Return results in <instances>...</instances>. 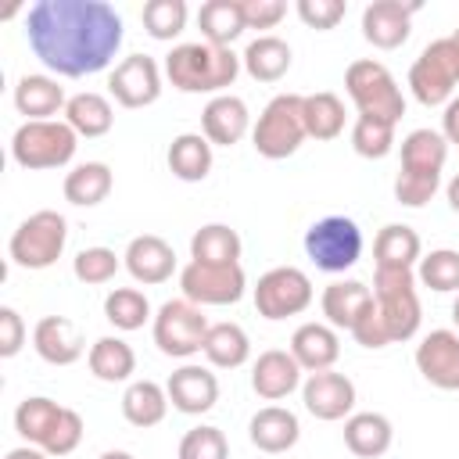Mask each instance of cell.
Segmentation results:
<instances>
[{"label":"cell","mask_w":459,"mask_h":459,"mask_svg":"<svg viewBox=\"0 0 459 459\" xmlns=\"http://www.w3.org/2000/svg\"><path fill=\"white\" fill-rule=\"evenodd\" d=\"M25 39L54 75L82 79L111 68L126 25L108 0H36L25 14Z\"/></svg>","instance_id":"obj_1"},{"label":"cell","mask_w":459,"mask_h":459,"mask_svg":"<svg viewBox=\"0 0 459 459\" xmlns=\"http://www.w3.org/2000/svg\"><path fill=\"white\" fill-rule=\"evenodd\" d=\"M240 54L233 47H215V43H179L165 54V79L179 93H226L237 75H240Z\"/></svg>","instance_id":"obj_2"},{"label":"cell","mask_w":459,"mask_h":459,"mask_svg":"<svg viewBox=\"0 0 459 459\" xmlns=\"http://www.w3.org/2000/svg\"><path fill=\"white\" fill-rule=\"evenodd\" d=\"M75 147H79V136L65 118L22 122L11 136V158L18 169H29V172L68 165L75 158Z\"/></svg>","instance_id":"obj_3"},{"label":"cell","mask_w":459,"mask_h":459,"mask_svg":"<svg viewBox=\"0 0 459 459\" xmlns=\"http://www.w3.org/2000/svg\"><path fill=\"white\" fill-rule=\"evenodd\" d=\"M344 90H348L355 111L366 118H384V122L398 126L405 115V97H402L398 79L387 72V65H380L373 57H359L348 65Z\"/></svg>","instance_id":"obj_4"},{"label":"cell","mask_w":459,"mask_h":459,"mask_svg":"<svg viewBox=\"0 0 459 459\" xmlns=\"http://www.w3.org/2000/svg\"><path fill=\"white\" fill-rule=\"evenodd\" d=\"M373 305L391 333V344L416 337L423 319L416 269H373Z\"/></svg>","instance_id":"obj_5"},{"label":"cell","mask_w":459,"mask_h":459,"mask_svg":"<svg viewBox=\"0 0 459 459\" xmlns=\"http://www.w3.org/2000/svg\"><path fill=\"white\" fill-rule=\"evenodd\" d=\"M301 100H305L301 93H276V97L262 108L258 122L251 126V143H255V151H258L262 158H269V161L290 158V154L308 140Z\"/></svg>","instance_id":"obj_6"},{"label":"cell","mask_w":459,"mask_h":459,"mask_svg":"<svg viewBox=\"0 0 459 459\" xmlns=\"http://www.w3.org/2000/svg\"><path fill=\"white\" fill-rule=\"evenodd\" d=\"M65 244H68V222H65V215L54 212V208H39V212H32L29 219L18 222V230L11 233L7 255H11V262L18 269L39 273V269H50L61 258Z\"/></svg>","instance_id":"obj_7"},{"label":"cell","mask_w":459,"mask_h":459,"mask_svg":"<svg viewBox=\"0 0 459 459\" xmlns=\"http://www.w3.org/2000/svg\"><path fill=\"white\" fill-rule=\"evenodd\" d=\"M459 86V50L452 36H441L420 50L409 68V90L423 108H445Z\"/></svg>","instance_id":"obj_8"},{"label":"cell","mask_w":459,"mask_h":459,"mask_svg":"<svg viewBox=\"0 0 459 459\" xmlns=\"http://www.w3.org/2000/svg\"><path fill=\"white\" fill-rule=\"evenodd\" d=\"M305 255L323 273H344L362 258V230L348 215H323L305 230Z\"/></svg>","instance_id":"obj_9"},{"label":"cell","mask_w":459,"mask_h":459,"mask_svg":"<svg viewBox=\"0 0 459 459\" xmlns=\"http://www.w3.org/2000/svg\"><path fill=\"white\" fill-rule=\"evenodd\" d=\"M208 316L201 312V305L186 301V298H172L165 301L154 319H151V333L161 355L169 359H190L204 348V333H208Z\"/></svg>","instance_id":"obj_10"},{"label":"cell","mask_w":459,"mask_h":459,"mask_svg":"<svg viewBox=\"0 0 459 459\" xmlns=\"http://www.w3.org/2000/svg\"><path fill=\"white\" fill-rule=\"evenodd\" d=\"M316 298V287L308 280L305 269L298 265H276L269 273L258 276L255 283V308L262 319H287V316H301Z\"/></svg>","instance_id":"obj_11"},{"label":"cell","mask_w":459,"mask_h":459,"mask_svg":"<svg viewBox=\"0 0 459 459\" xmlns=\"http://www.w3.org/2000/svg\"><path fill=\"white\" fill-rule=\"evenodd\" d=\"M179 290L194 305H237L247 290V276L240 265H201L186 262L179 269Z\"/></svg>","instance_id":"obj_12"},{"label":"cell","mask_w":459,"mask_h":459,"mask_svg":"<svg viewBox=\"0 0 459 459\" xmlns=\"http://www.w3.org/2000/svg\"><path fill=\"white\" fill-rule=\"evenodd\" d=\"M161 75L165 72L151 54H129L108 72V93L129 111L151 108L161 97Z\"/></svg>","instance_id":"obj_13"},{"label":"cell","mask_w":459,"mask_h":459,"mask_svg":"<svg viewBox=\"0 0 459 459\" xmlns=\"http://www.w3.org/2000/svg\"><path fill=\"white\" fill-rule=\"evenodd\" d=\"M301 402L305 409L323 420V423H333V420H348L351 409H355V384L337 373V369H323V373H308L301 380Z\"/></svg>","instance_id":"obj_14"},{"label":"cell","mask_w":459,"mask_h":459,"mask_svg":"<svg viewBox=\"0 0 459 459\" xmlns=\"http://www.w3.org/2000/svg\"><path fill=\"white\" fill-rule=\"evenodd\" d=\"M420 11V0H373L362 11V39L377 50H398L412 32V14Z\"/></svg>","instance_id":"obj_15"},{"label":"cell","mask_w":459,"mask_h":459,"mask_svg":"<svg viewBox=\"0 0 459 459\" xmlns=\"http://www.w3.org/2000/svg\"><path fill=\"white\" fill-rule=\"evenodd\" d=\"M416 369L437 391H459V333L430 330L416 344Z\"/></svg>","instance_id":"obj_16"},{"label":"cell","mask_w":459,"mask_h":459,"mask_svg":"<svg viewBox=\"0 0 459 459\" xmlns=\"http://www.w3.org/2000/svg\"><path fill=\"white\" fill-rule=\"evenodd\" d=\"M165 391H169V402H172L176 412H183V416H201V412L215 409V402H219V377H215L208 366L183 362V366L165 380Z\"/></svg>","instance_id":"obj_17"},{"label":"cell","mask_w":459,"mask_h":459,"mask_svg":"<svg viewBox=\"0 0 459 459\" xmlns=\"http://www.w3.org/2000/svg\"><path fill=\"white\" fill-rule=\"evenodd\" d=\"M122 265H126V273H129L136 283L158 287V283L172 280V273H176V251H172V244H169L165 237H158V233H140V237L129 240V247H126V255H122Z\"/></svg>","instance_id":"obj_18"},{"label":"cell","mask_w":459,"mask_h":459,"mask_svg":"<svg viewBox=\"0 0 459 459\" xmlns=\"http://www.w3.org/2000/svg\"><path fill=\"white\" fill-rule=\"evenodd\" d=\"M201 133L212 147H233L251 133V111L240 97L219 93L201 111Z\"/></svg>","instance_id":"obj_19"},{"label":"cell","mask_w":459,"mask_h":459,"mask_svg":"<svg viewBox=\"0 0 459 459\" xmlns=\"http://www.w3.org/2000/svg\"><path fill=\"white\" fill-rule=\"evenodd\" d=\"M32 348L50 366H72V362L82 359L86 341H82L79 326L68 316H43L32 326Z\"/></svg>","instance_id":"obj_20"},{"label":"cell","mask_w":459,"mask_h":459,"mask_svg":"<svg viewBox=\"0 0 459 459\" xmlns=\"http://www.w3.org/2000/svg\"><path fill=\"white\" fill-rule=\"evenodd\" d=\"M301 373H305V369L298 366V359H294L290 351L269 348V351H262V355L255 359V366H251V387H255L258 398L280 402V398H287L290 391L301 387Z\"/></svg>","instance_id":"obj_21"},{"label":"cell","mask_w":459,"mask_h":459,"mask_svg":"<svg viewBox=\"0 0 459 459\" xmlns=\"http://www.w3.org/2000/svg\"><path fill=\"white\" fill-rule=\"evenodd\" d=\"M287 351L298 359L305 373H323V369H333V362L341 359V337L330 323H301L290 333Z\"/></svg>","instance_id":"obj_22"},{"label":"cell","mask_w":459,"mask_h":459,"mask_svg":"<svg viewBox=\"0 0 459 459\" xmlns=\"http://www.w3.org/2000/svg\"><path fill=\"white\" fill-rule=\"evenodd\" d=\"M247 437H251V445H255L258 452L280 455V452H290V448L298 445L301 423H298V416H294L290 409H283V405H265V409H258V412L251 416Z\"/></svg>","instance_id":"obj_23"},{"label":"cell","mask_w":459,"mask_h":459,"mask_svg":"<svg viewBox=\"0 0 459 459\" xmlns=\"http://www.w3.org/2000/svg\"><path fill=\"white\" fill-rule=\"evenodd\" d=\"M65 409L68 405H57L54 398L47 394H32V398H22L18 409H14V430L25 437V445H36V448H50L61 420H65Z\"/></svg>","instance_id":"obj_24"},{"label":"cell","mask_w":459,"mask_h":459,"mask_svg":"<svg viewBox=\"0 0 459 459\" xmlns=\"http://www.w3.org/2000/svg\"><path fill=\"white\" fill-rule=\"evenodd\" d=\"M65 86H57L54 75H22L14 82V108L25 115V122H47L57 111L65 115Z\"/></svg>","instance_id":"obj_25"},{"label":"cell","mask_w":459,"mask_h":459,"mask_svg":"<svg viewBox=\"0 0 459 459\" xmlns=\"http://www.w3.org/2000/svg\"><path fill=\"white\" fill-rule=\"evenodd\" d=\"M369 305H373V290L362 280H333L319 298V308L333 330H351Z\"/></svg>","instance_id":"obj_26"},{"label":"cell","mask_w":459,"mask_h":459,"mask_svg":"<svg viewBox=\"0 0 459 459\" xmlns=\"http://www.w3.org/2000/svg\"><path fill=\"white\" fill-rule=\"evenodd\" d=\"M290 61H294L290 43L280 39V36H269V32L265 36H255L244 47V54H240V65H244V72L255 82H280L290 72Z\"/></svg>","instance_id":"obj_27"},{"label":"cell","mask_w":459,"mask_h":459,"mask_svg":"<svg viewBox=\"0 0 459 459\" xmlns=\"http://www.w3.org/2000/svg\"><path fill=\"white\" fill-rule=\"evenodd\" d=\"M394 441V427L384 412H351L344 420V445L359 459H380Z\"/></svg>","instance_id":"obj_28"},{"label":"cell","mask_w":459,"mask_h":459,"mask_svg":"<svg viewBox=\"0 0 459 459\" xmlns=\"http://www.w3.org/2000/svg\"><path fill=\"white\" fill-rule=\"evenodd\" d=\"M377 269H416L423 258V240L405 222H387L373 240Z\"/></svg>","instance_id":"obj_29"},{"label":"cell","mask_w":459,"mask_h":459,"mask_svg":"<svg viewBox=\"0 0 459 459\" xmlns=\"http://www.w3.org/2000/svg\"><path fill=\"white\" fill-rule=\"evenodd\" d=\"M448 161V140L441 129H412L402 140V169L409 176H441Z\"/></svg>","instance_id":"obj_30"},{"label":"cell","mask_w":459,"mask_h":459,"mask_svg":"<svg viewBox=\"0 0 459 459\" xmlns=\"http://www.w3.org/2000/svg\"><path fill=\"white\" fill-rule=\"evenodd\" d=\"M240 233L226 222H204L190 237V262L201 265H240Z\"/></svg>","instance_id":"obj_31"},{"label":"cell","mask_w":459,"mask_h":459,"mask_svg":"<svg viewBox=\"0 0 459 459\" xmlns=\"http://www.w3.org/2000/svg\"><path fill=\"white\" fill-rule=\"evenodd\" d=\"M115 186V172L104 165V161H79L72 165V172H65V201L75 204V208H93L100 201H108Z\"/></svg>","instance_id":"obj_32"},{"label":"cell","mask_w":459,"mask_h":459,"mask_svg":"<svg viewBox=\"0 0 459 459\" xmlns=\"http://www.w3.org/2000/svg\"><path fill=\"white\" fill-rule=\"evenodd\" d=\"M65 122L75 129V136H86V140H97L104 133H111L115 126V108L104 93L97 90H82L75 97H68L65 104Z\"/></svg>","instance_id":"obj_33"},{"label":"cell","mask_w":459,"mask_h":459,"mask_svg":"<svg viewBox=\"0 0 459 459\" xmlns=\"http://www.w3.org/2000/svg\"><path fill=\"white\" fill-rule=\"evenodd\" d=\"M86 366L104 384H126L136 373V351L122 337H97L86 351Z\"/></svg>","instance_id":"obj_34"},{"label":"cell","mask_w":459,"mask_h":459,"mask_svg":"<svg viewBox=\"0 0 459 459\" xmlns=\"http://www.w3.org/2000/svg\"><path fill=\"white\" fill-rule=\"evenodd\" d=\"M201 355L215 369H237L251 359V337L240 323H212L208 333H204Z\"/></svg>","instance_id":"obj_35"},{"label":"cell","mask_w":459,"mask_h":459,"mask_svg":"<svg viewBox=\"0 0 459 459\" xmlns=\"http://www.w3.org/2000/svg\"><path fill=\"white\" fill-rule=\"evenodd\" d=\"M169 391L154 380H133L126 391H122V416L126 423L147 430V427H158L169 412Z\"/></svg>","instance_id":"obj_36"},{"label":"cell","mask_w":459,"mask_h":459,"mask_svg":"<svg viewBox=\"0 0 459 459\" xmlns=\"http://www.w3.org/2000/svg\"><path fill=\"white\" fill-rule=\"evenodd\" d=\"M197 29L204 36V43L215 47H230L233 39L244 36L247 22H244V4L240 0H208L197 11Z\"/></svg>","instance_id":"obj_37"},{"label":"cell","mask_w":459,"mask_h":459,"mask_svg":"<svg viewBox=\"0 0 459 459\" xmlns=\"http://www.w3.org/2000/svg\"><path fill=\"white\" fill-rule=\"evenodd\" d=\"M169 172L183 183H201L212 172V143L204 140V133H179L169 143Z\"/></svg>","instance_id":"obj_38"},{"label":"cell","mask_w":459,"mask_h":459,"mask_svg":"<svg viewBox=\"0 0 459 459\" xmlns=\"http://www.w3.org/2000/svg\"><path fill=\"white\" fill-rule=\"evenodd\" d=\"M301 111H305V133L312 140H337L344 133V100L330 90H319V93H305L301 100Z\"/></svg>","instance_id":"obj_39"},{"label":"cell","mask_w":459,"mask_h":459,"mask_svg":"<svg viewBox=\"0 0 459 459\" xmlns=\"http://www.w3.org/2000/svg\"><path fill=\"white\" fill-rule=\"evenodd\" d=\"M104 319H108L115 330L133 333V330H140V326H143L147 319H154V316H151V301H147L143 290H136V287H115V290L104 298Z\"/></svg>","instance_id":"obj_40"},{"label":"cell","mask_w":459,"mask_h":459,"mask_svg":"<svg viewBox=\"0 0 459 459\" xmlns=\"http://www.w3.org/2000/svg\"><path fill=\"white\" fill-rule=\"evenodd\" d=\"M416 283L437 290V294H459V251L455 247H434L416 265Z\"/></svg>","instance_id":"obj_41"},{"label":"cell","mask_w":459,"mask_h":459,"mask_svg":"<svg viewBox=\"0 0 459 459\" xmlns=\"http://www.w3.org/2000/svg\"><path fill=\"white\" fill-rule=\"evenodd\" d=\"M186 0H147L140 11V22L151 39H176L186 29Z\"/></svg>","instance_id":"obj_42"},{"label":"cell","mask_w":459,"mask_h":459,"mask_svg":"<svg viewBox=\"0 0 459 459\" xmlns=\"http://www.w3.org/2000/svg\"><path fill=\"white\" fill-rule=\"evenodd\" d=\"M351 147L359 158H387L391 147H394V126L384 122V118H366V115H355L351 122Z\"/></svg>","instance_id":"obj_43"},{"label":"cell","mask_w":459,"mask_h":459,"mask_svg":"<svg viewBox=\"0 0 459 459\" xmlns=\"http://www.w3.org/2000/svg\"><path fill=\"white\" fill-rule=\"evenodd\" d=\"M122 269V258L104 247V244H93V247H82L75 258H72V273L79 283H90V287H100L108 280H115V273Z\"/></svg>","instance_id":"obj_44"},{"label":"cell","mask_w":459,"mask_h":459,"mask_svg":"<svg viewBox=\"0 0 459 459\" xmlns=\"http://www.w3.org/2000/svg\"><path fill=\"white\" fill-rule=\"evenodd\" d=\"M179 459H230V441L219 427L212 423H201V427H190L179 441Z\"/></svg>","instance_id":"obj_45"},{"label":"cell","mask_w":459,"mask_h":459,"mask_svg":"<svg viewBox=\"0 0 459 459\" xmlns=\"http://www.w3.org/2000/svg\"><path fill=\"white\" fill-rule=\"evenodd\" d=\"M294 11H298V18H301L308 29L330 32V29H337V22L344 18L348 4H344V0H298Z\"/></svg>","instance_id":"obj_46"},{"label":"cell","mask_w":459,"mask_h":459,"mask_svg":"<svg viewBox=\"0 0 459 459\" xmlns=\"http://www.w3.org/2000/svg\"><path fill=\"white\" fill-rule=\"evenodd\" d=\"M441 186V176H409V172H398L394 176V201L405 204V208H423Z\"/></svg>","instance_id":"obj_47"},{"label":"cell","mask_w":459,"mask_h":459,"mask_svg":"<svg viewBox=\"0 0 459 459\" xmlns=\"http://www.w3.org/2000/svg\"><path fill=\"white\" fill-rule=\"evenodd\" d=\"M362 348H387L391 344V333H387V326H384V319H380V312H377V305H369L362 316H359V323L348 330Z\"/></svg>","instance_id":"obj_48"},{"label":"cell","mask_w":459,"mask_h":459,"mask_svg":"<svg viewBox=\"0 0 459 459\" xmlns=\"http://www.w3.org/2000/svg\"><path fill=\"white\" fill-rule=\"evenodd\" d=\"M244 4V22L247 29H276L287 18L283 0H240Z\"/></svg>","instance_id":"obj_49"},{"label":"cell","mask_w":459,"mask_h":459,"mask_svg":"<svg viewBox=\"0 0 459 459\" xmlns=\"http://www.w3.org/2000/svg\"><path fill=\"white\" fill-rule=\"evenodd\" d=\"M25 344V323L18 316V308L0 305V359H14Z\"/></svg>","instance_id":"obj_50"},{"label":"cell","mask_w":459,"mask_h":459,"mask_svg":"<svg viewBox=\"0 0 459 459\" xmlns=\"http://www.w3.org/2000/svg\"><path fill=\"white\" fill-rule=\"evenodd\" d=\"M441 136H445L448 143L459 147V97H452V100L445 104V115H441Z\"/></svg>","instance_id":"obj_51"},{"label":"cell","mask_w":459,"mask_h":459,"mask_svg":"<svg viewBox=\"0 0 459 459\" xmlns=\"http://www.w3.org/2000/svg\"><path fill=\"white\" fill-rule=\"evenodd\" d=\"M4 459H50L43 448H36V445H18V448H11Z\"/></svg>","instance_id":"obj_52"},{"label":"cell","mask_w":459,"mask_h":459,"mask_svg":"<svg viewBox=\"0 0 459 459\" xmlns=\"http://www.w3.org/2000/svg\"><path fill=\"white\" fill-rule=\"evenodd\" d=\"M445 197H448V208L459 215V172L448 179V186H445Z\"/></svg>","instance_id":"obj_53"},{"label":"cell","mask_w":459,"mask_h":459,"mask_svg":"<svg viewBox=\"0 0 459 459\" xmlns=\"http://www.w3.org/2000/svg\"><path fill=\"white\" fill-rule=\"evenodd\" d=\"M97 459H136L133 452H122V448H111V452H104V455H97Z\"/></svg>","instance_id":"obj_54"},{"label":"cell","mask_w":459,"mask_h":459,"mask_svg":"<svg viewBox=\"0 0 459 459\" xmlns=\"http://www.w3.org/2000/svg\"><path fill=\"white\" fill-rule=\"evenodd\" d=\"M452 323H455V333H459V298L452 301Z\"/></svg>","instance_id":"obj_55"},{"label":"cell","mask_w":459,"mask_h":459,"mask_svg":"<svg viewBox=\"0 0 459 459\" xmlns=\"http://www.w3.org/2000/svg\"><path fill=\"white\" fill-rule=\"evenodd\" d=\"M452 43H455V50H459V29H455V32H452Z\"/></svg>","instance_id":"obj_56"}]
</instances>
